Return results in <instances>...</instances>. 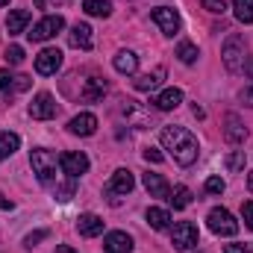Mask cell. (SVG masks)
Returning <instances> with one entry per match:
<instances>
[{
  "instance_id": "obj_1",
  "label": "cell",
  "mask_w": 253,
  "mask_h": 253,
  "mask_svg": "<svg viewBox=\"0 0 253 253\" xmlns=\"http://www.w3.org/2000/svg\"><path fill=\"white\" fill-rule=\"evenodd\" d=\"M162 147H165V150L174 156V162L183 165V168L194 165V159H197V138L191 135L186 126H165V129H162Z\"/></svg>"
},
{
  "instance_id": "obj_2",
  "label": "cell",
  "mask_w": 253,
  "mask_h": 253,
  "mask_svg": "<svg viewBox=\"0 0 253 253\" xmlns=\"http://www.w3.org/2000/svg\"><path fill=\"white\" fill-rule=\"evenodd\" d=\"M30 165H33V174L39 177V183H44V186H50L53 180H56V153H50V150H44V147H36L33 153H30Z\"/></svg>"
},
{
  "instance_id": "obj_3",
  "label": "cell",
  "mask_w": 253,
  "mask_h": 253,
  "mask_svg": "<svg viewBox=\"0 0 253 253\" xmlns=\"http://www.w3.org/2000/svg\"><path fill=\"white\" fill-rule=\"evenodd\" d=\"M245 53H248L245 39H242V36H230V39L224 42V50H221V56H224V68L233 71V74H239V71L245 68V62H248Z\"/></svg>"
},
{
  "instance_id": "obj_4",
  "label": "cell",
  "mask_w": 253,
  "mask_h": 253,
  "mask_svg": "<svg viewBox=\"0 0 253 253\" xmlns=\"http://www.w3.org/2000/svg\"><path fill=\"white\" fill-rule=\"evenodd\" d=\"M206 224H209V230H212L215 236H236V233H239V221H236L227 209H221V206L209 212Z\"/></svg>"
},
{
  "instance_id": "obj_5",
  "label": "cell",
  "mask_w": 253,
  "mask_h": 253,
  "mask_svg": "<svg viewBox=\"0 0 253 253\" xmlns=\"http://www.w3.org/2000/svg\"><path fill=\"white\" fill-rule=\"evenodd\" d=\"M132 186H135V177H132V171H126V168H118L115 174H112V180L106 183V197L112 200V203H118V197L121 194H129L132 191Z\"/></svg>"
},
{
  "instance_id": "obj_6",
  "label": "cell",
  "mask_w": 253,
  "mask_h": 253,
  "mask_svg": "<svg viewBox=\"0 0 253 253\" xmlns=\"http://www.w3.org/2000/svg\"><path fill=\"white\" fill-rule=\"evenodd\" d=\"M62 27H65L62 15H47V18H42L27 36H30V42H47V39H53L56 33H62Z\"/></svg>"
},
{
  "instance_id": "obj_7",
  "label": "cell",
  "mask_w": 253,
  "mask_h": 253,
  "mask_svg": "<svg viewBox=\"0 0 253 253\" xmlns=\"http://www.w3.org/2000/svg\"><path fill=\"white\" fill-rule=\"evenodd\" d=\"M171 245H174V251H191V248H197V227H194L191 221L174 224V230H171Z\"/></svg>"
},
{
  "instance_id": "obj_8",
  "label": "cell",
  "mask_w": 253,
  "mask_h": 253,
  "mask_svg": "<svg viewBox=\"0 0 253 253\" xmlns=\"http://www.w3.org/2000/svg\"><path fill=\"white\" fill-rule=\"evenodd\" d=\"M56 112H59V106H56L53 94H47V91H39L30 103V118H36V121H50V118H56Z\"/></svg>"
},
{
  "instance_id": "obj_9",
  "label": "cell",
  "mask_w": 253,
  "mask_h": 253,
  "mask_svg": "<svg viewBox=\"0 0 253 253\" xmlns=\"http://www.w3.org/2000/svg\"><path fill=\"white\" fill-rule=\"evenodd\" d=\"M150 18H153V24H156L165 36H177V33H180V12H177V9L159 6V9L150 12Z\"/></svg>"
},
{
  "instance_id": "obj_10",
  "label": "cell",
  "mask_w": 253,
  "mask_h": 253,
  "mask_svg": "<svg viewBox=\"0 0 253 253\" xmlns=\"http://www.w3.org/2000/svg\"><path fill=\"white\" fill-rule=\"evenodd\" d=\"M59 68H62V50H59V47H44V50L36 56V71H39L42 77H53Z\"/></svg>"
},
{
  "instance_id": "obj_11",
  "label": "cell",
  "mask_w": 253,
  "mask_h": 253,
  "mask_svg": "<svg viewBox=\"0 0 253 253\" xmlns=\"http://www.w3.org/2000/svg\"><path fill=\"white\" fill-rule=\"evenodd\" d=\"M59 168H62L68 177L77 180V177H83V174L88 171V156H85V153H74V150H71V153H62V156H59Z\"/></svg>"
},
{
  "instance_id": "obj_12",
  "label": "cell",
  "mask_w": 253,
  "mask_h": 253,
  "mask_svg": "<svg viewBox=\"0 0 253 253\" xmlns=\"http://www.w3.org/2000/svg\"><path fill=\"white\" fill-rule=\"evenodd\" d=\"M68 44L77 47V50H91V47H94L91 27H88V24H74L71 33H68Z\"/></svg>"
},
{
  "instance_id": "obj_13",
  "label": "cell",
  "mask_w": 253,
  "mask_h": 253,
  "mask_svg": "<svg viewBox=\"0 0 253 253\" xmlns=\"http://www.w3.org/2000/svg\"><path fill=\"white\" fill-rule=\"evenodd\" d=\"M224 138H227L230 144H242V141L248 138V126L242 124V118L233 115V112L224 118Z\"/></svg>"
},
{
  "instance_id": "obj_14",
  "label": "cell",
  "mask_w": 253,
  "mask_h": 253,
  "mask_svg": "<svg viewBox=\"0 0 253 253\" xmlns=\"http://www.w3.org/2000/svg\"><path fill=\"white\" fill-rule=\"evenodd\" d=\"M103 251L106 253H132V239L126 236L124 230L106 233V239H103Z\"/></svg>"
},
{
  "instance_id": "obj_15",
  "label": "cell",
  "mask_w": 253,
  "mask_h": 253,
  "mask_svg": "<svg viewBox=\"0 0 253 253\" xmlns=\"http://www.w3.org/2000/svg\"><path fill=\"white\" fill-rule=\"evenodd\" d=\"M68 129H71L74 135H94L97 118H94L91 112H80V115H74V118L68 121Z\"/></svg>"
},
{
  "instance_id": "obj_16",
  "label": "cell",
  "mask_w": 253,
  "mask_h": 253,
  "mask_svg": "<svg viewBox=\"0 0 253 253\" xmlns=\"http://www.w3.org/2000/svg\"><path fill=\"white\" fill-rule=\"evenodd\" d=\"M124 115H126V121L132 126H138V129L150 126V112L141 109V103H135V100H126L124 103Z\"/></svg>"
},
{
  "instance_id": "obj_17",
  "label": "cell",
  "mask_w": 253,
  "mask_h": 253,
  "mask_svg": "<svg viewBox=\"0 0 253 253\" xmlns=\"http://www.w3.org/2000/svg\"><path fill=\"white\" fill-rule=\"evenodd\" d=\"M180 103H183V91H180V88H165L162 94L153 97V106H156L159 112H171V109H177Z\"/></svg>"
},
{
  "instance_id": "obj_18",
  "label": "cell",
  "mask_w": 253,
  "mask_h": 253,
  "mask_svg": "<svg viewBox=\"0 0 253 253\" xmlns=\"http://www.w3.org/2000/svg\"><path fill=\"white\" fill-rule=\"evenodd\" d=\"M77 230H80V236H85V239H94V236H100V233H103V218H97V215L85 212V215H80V221H77Z\"/></svg>"
},
{
  "instance_id": "obj_19",
  "label": "cell",
  "mask_w": 253,
  "mask_h": 253,
  "mask_svg": "<svg viewBox=\"0 0 253 253\" xmlns=\"http://www.w3.org/2000/svg\"><path fill=\"white\" fill-rule=\"evenodd\" d=\"M162 80H165V68H156V71H150V74L135 77L132 85H135L138 91H156V88L162 85Z\"/></svg>"
},
{
  "instance_id": "obj_20",
  "label": "cell",
  "mask_w": 253,
  "mask_h": 253,
  "mask_svg": "<svg viewBox=\"0 0 253 253\" xmlns=\"http://www.w3.org/2000/svg\"><path fill=\"white\" fill-rule=\"evenodd\" d=\"M106 80H100V77H91V80H85V88H83V100L85 103H97V100H103V94H106Z\"/></svg>"
},
{
  "instance_id": "obj_21",
  "label": "cell",
  "mask_w": 253,
  "mask_h": 253,
  "mask_svg": "<svg viewBox=\"0 0 253 253\" xmlns=\"http://www.w3.org/2000/svg\"><path fill=\"white\" fill-rule=\"evenodd\" d=\"M141 183H144V189L150 191V197H168V194H171V186L165 183L162 174H150V171H147V174L141 177Z\"/></svg>"
},
{
  "instance_id": "obj_22",
  "label": "cell",
  "mask_w": 253,
  "mask_h": 253,
  "mask_svg": "<svg viewBox=\"0 0 253 253\" xmlns=\"http://www.w3.org/2000/svg\"><path fill=\"white\" fill-rule=\"evenodd\" d=\"M112 65H115L118 74H135V71H138V56H135L132 50H118L115 59H112Z\"/></svg>"
},
{
  "instance_id": "obj_23",
  "label": "cell",
  "mask_w": 253,
  "mask_h": 253,
  "mask_svg": "<svg viewBox=\"0 0 253 253\" xmlns=\"http://www.w3.org/2000/svg\"><path fill=\"white\" fill-rule=\"evenodd\" d=\"M27 24H30V12H27V9H15V12H9V18H6V30H9V36L24 33Z\"/></svg>"
},
{
  "instance_id": "obj_24",
  "label": "cell",
  "mask_w": 253,
  "mask_h": 253,
  "mask_svg": "<svg viewBox=\"0 0 253 253\" xmlns=\"http://www.w3.org/2000/svg\"><path fill=\"white\" fill-rule=\"evenodd\" d=\"M83 9L94 18H109L112 15V3L109 0H83Z\"/></svg>"
},
{
  "instance_id": "obj_25",
  "label": "cell",
  "mask_w": 253,
  "mask_h": 253,
  "mask_svg": "<svg viewBox=\"0 0 253 253\" xmlns=\"http://www.w3.org/2000/svg\"><path fill=\"white\" fill-rule=\"evenodd\" d=\"M18 144H21L18 132H0V162H3V159H9V156L18 150Z\"/></svg>"
},
{
  "instance_id": "obj_26",
  "label": "cell",
  "mask_w": 253,
  "mask_h": 253,
  "mask_svg": "<svg viewBox=\"0 0 253 253\" xmlns=\"http://www.w3.org/2000/svg\"><path fill=\"white\" fill-rule=\"evenodd\" d=\"M144 218H147V224H150L153 230H165V227L171 224L168 209H156V206H153V209H147V215H144Z\"/></svg>"
},
{
  "instance_id": "obj_27",
  "label": "cell",
  "mask_w": 253,
  "mask_h": 253,
  "mask_svg": "<svg viewBox=\"0 0 253 253\" xmlns=\"http://www.w3.org/2000/svg\"><path fill=\"white\" fill-rule=\"evenodd\" d=\"M233 9L242 24H253V0H233Z\"/></svg>"
},
{
  "instance_id": "obj_28",
  "label": "cell",
  "mask_w": 253,
  "mask_h": 253,
  "mask_svg": "<svg viewBox=\"0 0 253 253\" xmlns=\"http://www.w3.org/2000/svg\"><path fill=\"white\" fill-rule=\"evenodd\" d=\"M168 200H171V206H174V209H186V206L191 203V191L186 189V186H177V189L168 194Z\"/></svg>"
},
{
  "instance_id": "obj_29",
  "label": "cell",
  "mask_w": 253,
  "mask_h": 253,
  "mask_svg": "<svg viewBox=\"0 0 253 253\" xmlns=\"http://www.w3.org/2000/svg\"><path fill=\"white\" fill-rule=\"evenodd\" d=\"M74 191H77V180L71 177V180H68L65 186H56V189H53V197H56L59 203H68V200L74 197Z\"/></svg>"
},
{
  "instance_id": "obj_30",
  "label": "cell",
  "mask_w": 253,
  "mask_h": 253,
  "mask_svg": "<svg viewBox=\"0 0 253 253\" xmlns=\"http://www.w3.org/2000/svg\"><path fill=\"white\" fill-rule=\"evenodd\" d=\"M177 56H180V62H186V65H191V62H197V47L191 44V42H183L180 47H177Z\"/></svg>"
},
{
  "instance_id": "obj_31",
  "label": "cell",
  "mask_w": 253,
  "mask_h": 253,
  "mask_svg": "<svg viewBox=\"0 0 253 253\" xmlns=\"http://www.w3.org/2000/svg\"><path fill=\"white\" fill-rule=\"evenodd\" d=\"M245 168V150H233L230 156H227V171L230 174H239Z\"/></svg>"
},
{
  "instance_id": "obj_32",
  "label": "cell",
  "mask_w": 253,
  "mask_h": 253,
  "mask_svg": "<svg viewBox=\"0 0 253 253\" xmlns=\"http://www.w3.org/2000/svg\"><path fill=\"white\" fill-rule=\"evenodd\" d=\"M6 62L9 65H21L24 62V47H18V44L6 47Z\"/></svg>"
},
{
  "instance_id": "obj_33",
  "label": "cell",
  "mask_w": 253,
  "mask_h": 253,
  "mask_svg": "<svg viewBox=\"0 0 253 253\" xmlns=\"http://www.w3.org/2000/svg\"><path fill=\"white\" fill-rule=\"evenodd\" d=\"M203 9L212 15H224L227 12V0H203Z\"/></svg>"
},
{
  "instance_id": "obj_34",
  "label": "cell",
  "mask_w": 253,
  "mask_h": 253,
  "mask_svg": "<svg viewBox=\"0 0 253 253\" xmlns=\"http://www.w3.org/2000/svg\"><path fill=\"white\" fill-rule=\"evenodd\" d=\"M224 189H227V183H224L221 177H209V180H206V191H209V194H224Z\"/></svg>"
},
{
  "instance_id": "obj_35",
  "label": "cell",
  "mask_w": 253,
  "mask_h": 253,
  "mask_svg": "<svg viewBox=\"0 0 253 253\" xmlns=\"http://www.w3.org/2000/svg\"><path fill=\"white\" fill-rule=\"evenodd\" d=\"M15 88V77L9 71H0V91H12Z\"/></svg>"
},
{
  "instance_id": "obj_36",
  "label": "cell",
  "mask_w": 253,
  "mask_h": 253,
  "mask_svg": "<svg viewBox=\"0 0 253 253\" xmlns=\"http://www.w3.org/2000/svg\"><path fill=\"white\" fill-rule=\"evenodd\" d=\"M141 156H144L147 162H153V165H159V162L165 159V156H162V153H159L156 147H144V153H141Z\"/></svg>"
},
{
  "instance_id": "obj_37",
  "label": "cell",
  "mask_w": 253,
  "mask_h": 253,
  "mask_svg": "<svg viewBox=\"0 0 253 253\" xmlns=\"http://www.w3.org/2000/svg\"><path fill=\"white\" fill-rule=\"evenodd\" d=\"M242 215H245V224L253 230V200H248V203H242Z\"/></svg>"
},
{
  "instance_id": "obj_38",
  "label": "cell",
  "mask_w": 253,
  "mask_h": 253,
  "mask_svg": "<svg viewBox=\"0 0 253 253\" xmlns=\"http://www.w3.org/2000/svg\"><path fill=\"white\" fill-rule=\"evenodd\" d=\"M42 239H47V233H44V230H39V233H30V236L24 239V245H27V248H33V245H39Z\"/></svg>"
},
{
  "instance_id": "obj_39",
  "label": "cell",
  "mask_w": 253,
  "mask_h": 253,
  "mask_svg": "<svg viewBox=\"0 0 253 253\" xmlns=\"http://www.w3.org/2000/svg\"><path fill=\"white\" fill-rule=\"evenodd\" d=\"M65 3H71V0H36L39 9H56V6H65Z\"/></svg>"
},
{
  "instance_id": "obj_40",
  "label": "cell",
  "mask_w": 253,
  "mask_h": 253,
  "mask_svg": "<svg viewBox=\"0 0 253 253\" xmlns=\"http://www.w3.org/2000/svg\"><path fill=\"white\" fill-rule=\"evenodd\" d=\"M224 253H253V245H227Z\"/></svg>"
},
{
  "instance_id": "obj_41",
  "label": "cell",
  "mask_w": 253,
  "mask_h": 253,
  "mask_svg": "<svg viewBox=\"0 0 253 253\" xmlns=\"http://www.w3.org/2000/svg\"><path fill=\"white\" fill-rule=\"evenodd\" d=\"M27 88H30V77H24V74L15 77V88L12 91H27Z\"/></svg>"
},
{
  "instance_id": "obj_42",
  "label": "cell",
  "mask_w": 253,
  "mask_h": 253,
  "mask_svg": "<svg viewBox=\"0 0 253 253\" xmlns=\"http://www.w3.org/2000/svg\"><path fill=\"white\" fill-rule=\"evenodd\" d=\"M242 103H248V106H253V85H251V88H245V91H242Z\"/></svg>"
},
{
  "instance_id": "obj_43",
  "label": "cell",
  "mask_w": 253,
  "mask_h": 253,
  "mask_svg": "<svg viewBox=\"0 0 253 253\" xmlns=\"http://www.w3.org/2000/svg\"><path fill=\"white\" fill-rule=\"evenodd\" d=\"M242 71H245V74H248V77L253 80V56L248 59V62H245V68H242Z\"/></svg>"
},
{
  "instance_id": "obj_44",
  "label": "cell",
  "mask_w": 253,
  "mask_h": 253,
  "mask_svg": "<svg viewBox=\"0 0 253 253\" xmlns=\"http://www.w3.org/2000/svg\"><path fill=\"white\" fill-rule=\"evenodd\" d=\"M12 206H15V203H12V200H6V197H3V191H0V209H12Z\"/></svg>"
},
{
  "instance_id": "obj_45",
  "label": "cell",
  "mask_w": 253,
  "mask_h": 253,
  "mask_svg": "<svg viewBox=\"0 0 253 253\" xmlns=\"http://www.w3.org/2000/svg\"><path fill=\"white\" fill-rule=\"evenodd\" d=\"M56 253H77V251H74V248H68V245H59V248H56Z\"/></svg>"
},
{
  "instance_id": "obj_46",
  "label": "cell",
  "mask_w": 253,
  "mask_h": 253,
  "mask_svg": "<svg viewBox=\"0 0 253 253\" xmlns=\"http://www.w3.org/2000/svg\"><path fill=\"white\" fill-rule=\"evenodd\" d=\"M248 189L253 191V171H251V174H248Z\"/></svg>"
},
{
  "instance_id": "obj_47",
  "label": "cell",
  "mask_w": 253,
  "mask_h": 253,
  "mask_svg": "<svg viewBox=\"0 0 253 253\" xmlns=\"http://www.w3.org/2000/svg\"><path fill=\"white\" fill-rule=\"evenodd\" d=\"M6 3H9V0H0V6H6Z\"/></svg>"
}]
</instances>
